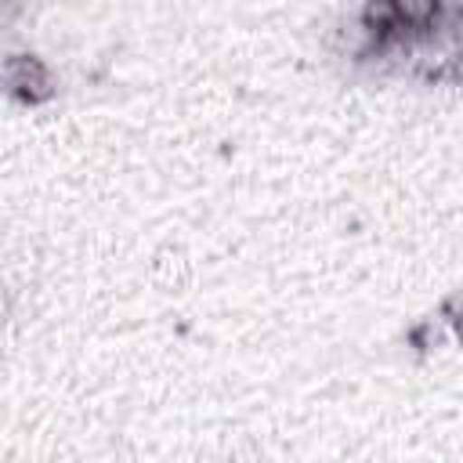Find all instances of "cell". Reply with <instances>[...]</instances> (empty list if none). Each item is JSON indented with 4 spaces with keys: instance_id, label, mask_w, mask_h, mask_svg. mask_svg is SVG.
I'll use <instances>...</instances> for the list:
<instances>
[{
    "instance_id": "1",
    "label": "cell",
    "mask_w": 463,
    "mask_h": 463,
    "mask_svg": "<svg viewBox=\"0 0 463 463\" xmlns=\"http://www.w3.org/2000/svg\"><path fill=\"white\" fill-rule=\"evenodd\" d=\"M4 94L25 109H40L58 98V76L40 54L11 51L4 58Z\"/></svg>"
},
{
    "instance_id": "2",
    "label": "cell",
    "mask_w": 463,
    "mask_h": 463,
    "mask_svg": "<svg viewBox=\"0 0 463 463\" xmlns=\"http://www.w3.org/2000/svg\"><path fill=\"white\" fill-rule=\"evenodd\" d=\"M445 340H449V329H445V322H441L438 315H427V318H420V322H412V326L405 329V344H409L420 358H427L430 351H438Z\"/></svg>"
},
{
    "instance_id": "3",
    "label": "cell",
    "mask_w": 463,
    "mask_h": 463,
    "mask_svg": "<svg viewBox=\"0 0 463 463\" xmlns=\"http://www.w3.org/2000/svg\"><path fill=\"white\" fill-rule=\"evenodd\" d=\"M438 318L445 322V329H449V336L463 347V289H456V293H449L441 304H438Z\"/></svg>"
}]
</instances>
